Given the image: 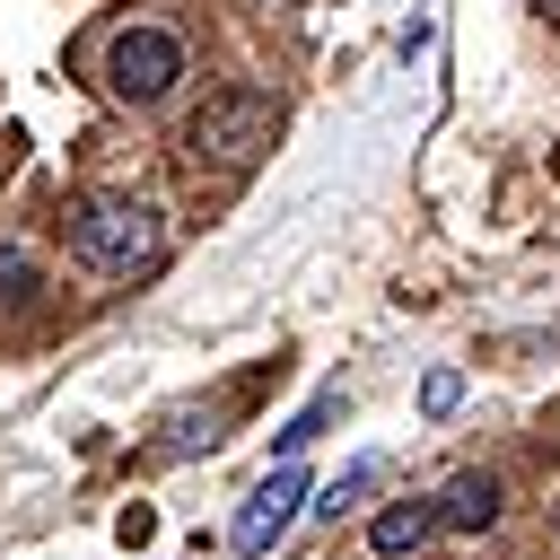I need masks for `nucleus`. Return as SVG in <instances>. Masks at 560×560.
I'll return each mask as SVG.
<instances>
[{"label":"nucleus","instance_id":"1","mask_svg":"<svg viewBox=\"0 0 560 560\" xmlns=\"http://www.w3.org/2000/svg\"><path fill=\"white\" fill-rule=\"evenodd\" d=\"M70 254L96 271V280H149L166 262V219L149 201H122V192H88L70 201Z\"/></svg>","mask_w":560,"mask_h":560},{"label":"nucleus","instance_id":"2","mask_svg":"<svg viewBox=\"0 0 560 560\" xmlns=\"http://www.w3.org/2000/svg\"><path fill=\"white\" fill-rule=\"evenodd\" d=\"M271 96L262 88H219L201 96V114L184 122V166L192 175H245L262 149H271Z\"/></svg>","mask_w":560,"mask_h":560},{"label":"nucleus","instance_id":"3","mask_svg":"<svg viewBox=\"0 0 560 560\" xmlns=\"http://www.w3.org/2000/svg\"><path fill=\"white\" fill-rule=\"evenodd\" d=\"M105 79H114V96L158 105V96L184 79V44H175L166 26H122V35H114V52H105Z\"/></svg>","mask_w":560,"mask_h":560},{"label":"nucleus","instance_id":"4","mask_svg":"<svg viewBox=\"0 0 560 560\" xmlns=\"http://www.w3.org/2000/svg\"><path fill=\"white\" fill-rule=\"evenodd\" d=\"M315 499V481H306V464H271L262 481H254V499L236 508V525H228V542L245 551V560H262L280 534H289V516Z\"/></svg>","mask_w":560,"mask_h":560},{"label":"nucleus","instance_id":"5","mask_svg":"<svg viewBox=\"0 0 560 560\" xmlns=\"http://www.w3.org/2000/svg\"><path fill=\"white\" fill-rule=\"evenodd\" d=\"M429 534H438V508H429V499H394V508H376L368 551H376V560H402V551H420Z\"/></svg>","mask_w":560,"mask_h":560},{"label":"nucleus","instance_id":"6","mask_svg":"<svg viewBox=\"0 0 560 560\" xmlns=\"http://www.w3.org/2000/svg\"><path fill=\"white\" fill-rule=\"evenodd\" d=\"M429 508H438V525H455V534H481V525L499 516V481H490V472H455V481H446Z\"/></svg>","mask_w":560,"mask_h":560},{"label":"nucleus","instance_id":"7","mask_svg":"<svg viewBox=\"0 0 560 560\" xmlns=\"http://www.w3.org/2000/svg\"><path fill=\"white\" fill-rule=\"evenodd\" d=\"M376 481H385V455H359V464H350L341 481H324V490H315V508H324V516H341V508H359V499H368Z\"/></svg>","mask_w":560,"mask_h":560},{"label":"nucleus","instance_id":"8","mask_svg":"<svg viewBox=\"0 0 560 560\" xmlns=\"http://www.w3.org/2000/svg\"><path fill=\"white\" fill-rule=\"evenodd\" d=\"M332 411H341V394H315V402H306V411H298V420L280 429V464H298V455H306V446H315V438L332 429Z\"/></svg>","mask_w":560,"mask_h":560},{"label":"nucleus","instance_id":"9","mask_svg":"<svg viewBox=\"0 0 560 560\" xmlns=\"http://www.w3.org/2000/svg\"><path fill=\"white\" fill-rule=\"evenodd\" d=\"M455 402H464V376H455V368H429V376H420V411H429V420H446Z\"/></svg>","mask_w":560,"mask_h":560},{"label":"nucleus","instance_id":"10","mask_svg":"<svg viewBox=\"0 0 560 560\" xmlns=\"http://www.w3.org/2000/svg\"><path fill=\"white\" fill-rule=\"evenodd\" d=\"M26 289H35V262L9 245V254H0V298H26Z\"/></svg>","mask_w":560,"mask_h":560}]
</instances>
